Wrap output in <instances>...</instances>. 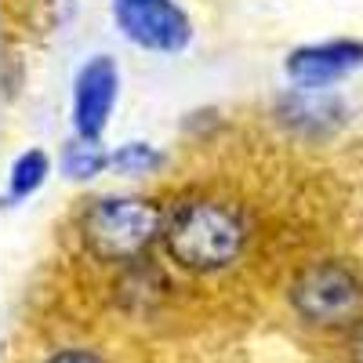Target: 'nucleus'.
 Listing matches in <instances>:
<instances>
[{"mask_svg":"<svg viewBox=\"0 0 363 363\" xmlns=\"http://www.w3.org/2000/svg\"><path fill=\"white\" fill-rule=\"evenodd\" d=\"M277 120L306 142L338 135L349 120V106L335 87H287L277 99Z\"/></svg>","mask_w":363,"mask_h":363,"instance_id":"nucleus-7","label":"nucleus"},{"mask_svg":"<svg viewBox=\"0 0 363 363\" xmlns=\"http://www.w3.org/2000/svg\"><path fill=\"white\" fill-rule=\"evenodd\" d=\"M113 22L128 44L153 51V55H178L193 40V22L174 0H149V4H113Z\"/></svg>","mask_w":363,"mask_h":363,"instance_id":"nucleus-4","label":"nucleus"},{"mask_svg":"<svg viewBox=\"0 0 363 363\" xmlns=\"http://www.w3.org/2000/svg\"><path fill=\"white\" fill-rule=\"evenodd\" d=\"M120 99V66L109 55H91L73 77L69 124L80 138H102Z\"/></svg>","mask_w":363,"mask_h":363,"instance_id":"nucleus-5","label":"nucleus"},{"mask_svg":"<svg viewBox=\"0 0 363 363\" xmlns=\"http://www.w3.org/2000/svg\"><path fill=\"white\" fill-rule=\"evenodd\" d=\"M160 233L164 211L145 196H95L80 215V240L99 262H138Z\"/></svg>","mask_w":363,"mask_h":363,"instance_id":"nucleus-2","label":"nucleus"},{"mask_svg":"<svg viewBox=\"0 0 363 363\" xmlns=\"http://www.w3.org/2000/svg\"><path fill=\"white\" fill-rule=\"evenodd\" d=\"M363 69V40L335 37L291 48L284 58V77L294 87H338Z\"/></svg>","mask_w":363,"mask_h":363,"instance_id":"nucleus-6","label":"nucleus"},{"mask_svg":"<svg viewBox=\"0 0 363 363\" xmlns=\"http://www.w3.org/2000/svg\"><path fill=\"white\" fill-rule=\"evenodd\" d=\"M164 247L171 262L189 272H218L229 269L247 244L244 215L222 200L186 196L164 211Z\"/></svg>","mask_w":363,"mask_h":363,"instance_id":"nucleus-1","label":"nucleus"},{"mask_svg":"<svg viewBox=\"0 0 363 363\" xmlns=\"http://www.w3.org/2000/svg\"><path fill=\"white\" fill-rule=\"evenodd\" d=\"M160 167H164V153L153 142H142V138L116 145L109 153V171L124 174V178H145V174H153Z\"/></svg>","mask_w":363,"mask_h":363,"instance_id":"nucleus-10","label":"nucleus"},{"mask_svg":"<svg viewBox=\"0 0 363 363\" xmlns=\"http://www.w3.org/2000/svg\"><path fill=\"white\" fill-rule=\"evenodd\" d=\"M345 356L349 363H363V320L349 330V345H345Z\"/></svg>","mask_w":363,"mask_h":363,"instance_id":"nucleus-12","label":"nucleus"},{"mask_svg":"<svg viewBox=\"0 0 363 363\" xmlns=\"http://www.w3.org/2000/svg\"><path fill=\"white\" fill-rule=\"evenodd\" d=\"M113 4H149V0H113Z\"/></svg>","mask_w":363,"mask_h":363,"instance_id":"nucleus-13","label":"nucleus"},{"mask_svg":"<svg viewBox=\"0 0 363 363\" xmlns=\"http://www.w3.org/2000/svg\"><path fill=\"white\" fill-rule=\"evenodd\" d=\"M48 363H102V356L87 352V349H62V352H55Z\"/></svg>","mask_w":363,"mask_h":363,"instance_id":"nucleus-11","label":"nucleus"},{"mask_svg":"<svg viewBox=\"0 0 363 363\" xmlns=\"http://www.w3.org/2000/svg\"><path fill=\"white\" fill-rule=\"evenodd\" d=\"M51 178V157L44 149H22L8 167V186H4V203L18 207L29 196H37L44 189V182Z\"/></svg>","mask_w":363,"mask_h":363,"instance_id":"nucleus-8","label":"nucleus"},{"mask_svg":"<svg viewBox=\"0 0 363 363\" xmlns=\"http://www.w3.org/2000/svg\"><path fill=\"white\" fill-rule=\"evenodd\" d=\"M102 138H80L73 135L62 149V157H58V167L69 182H91L99 178L102 171H109V153L99 145Z\"/></svg>","mask_w":363,"mask_h":363,"instance_id":"nucleus-9","label":"nucleus"},{"mask_svg":"<svg viewBox=\"0 0 363 363\" xmlns=\"http://www.w3.org/2000/svg\"><path fill=\"white\" fill-rule=\"evenodd\" d=\"M291 306L313 327H356L363 320V277L335 258L313 262L291 280Z\"/></svg>","mask_w":363,"mask_h":363,"instance_id":"nucleus-3","label":"nucleus"}]
</instances>
